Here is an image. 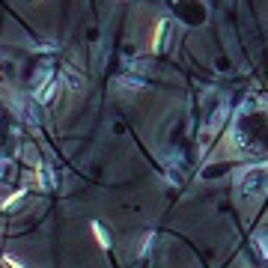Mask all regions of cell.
Returning <instances> with one entry per match:
<instances>
[{
    "label": "cell",
    "mask_w": 268,
    "mask_h": 268,
    "mask_svg": "<svg viewBox=\"0 0 268 268\" xmlns=\"http://www.w3.org/2000/svg\"><path fill=\"white\" fill-rule=\"evenodd\" d=\"M167 24H170V21H158V24H155V33H152V51H161V45H164V33H167Z\"/></svg>",
    "instance_id": "6da1fadb"
},
{
    "label": "cell",
    "mask_w": 268,
    "mask_h": 268,
    "mask_svg": "<svg viewBox=\"0 0 268 268\" xmlns=\"http://www.w3.org/2000/svg\"><path fill=\"white\" fill-rule=\"evenodd\" d=\"M93 235H96V241H99L101 247H110V233L101 227L99 221H93Z\"/></svg>",
    "instance_id": "7a4b0ae2"
},
{
    "label": "cell",
    "mask_w": 268,
    "mask_h": 268,
    "mask_svg": "<svg viewBox=\"0 0 268 268\" xmlns=\"http://www.w3.org/2000/svg\"><path fill=\"white\" fill-rule=\"evenodd\" d=\"M3 265H6V268H24V265H21V259H15L12 253H3Z\"/></svg>",
    "instance_id": "3957f363"
},
{
    "label": "cell",
    "mask_w": 268,
    "mask_h": 268,
    "mask_svg": "<svg viewBox=\"0 0 268 268\" xmlns=\"http://www.w3.org/2000/svg\"><path fill=\"white\" fill-rule=\"evenodd\" d=\"M21 197H24V191H18V194H12L9 200H3V209H9V206H15V203L21 200Z\"/></svg>",
    "instance_id": "277c9868"
}]
</instances>
